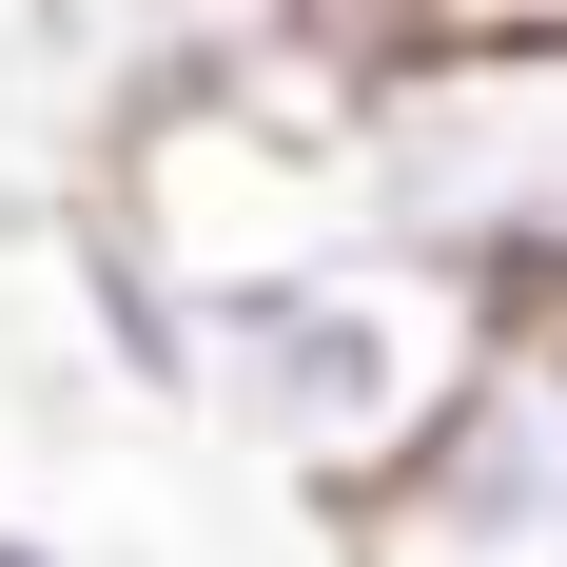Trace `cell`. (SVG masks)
I'll return each instance as SVG.
<instances>
[{
    "label": "cell",
    "mask_w": 567,
    "mask_h": 567,
    "mask_svg": "<svg viewBox=\"0 0 567 567\" xmlns=\"http://www.w3.org/2000/svg\"><path fill=\"white\" fill-rule=\"evenodd\" d=\"M352 216L431 275L567 293V20H451L352 99Z\"/></svg>",
    "instance_id": "cell-1"
},
{
    "label": "cell",
    "mask_w": 567,
    "mask_h": 567,
    "mask_svg": "<svg viewBox=\"0 0 567 567\" xmlns=\"http://www.w3.org/2000/svg\"><path fill=\"white\" fill-rule=\"evenodd\" d=\"M372 567H567V333L548 313H489L470 372L411 411L392 451L352 470Z\"/></svg>",
    "instance_id": "cell-2"
},
{
    "label": "cell",
    "mask_w": 567,
    "mask_h": 567,
    "mask_svg": "<svg viewBox=\"0 0 567 567\" xmlns=\"http://www.w3.org/2000/svg\"><path fill=\"white\" fill-rule=\"evenodd\" d=\"M0 567H59V548H40V528H0Z\"/></svg>",
    "instance_id": "cell-3"
}]
</instances>
